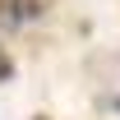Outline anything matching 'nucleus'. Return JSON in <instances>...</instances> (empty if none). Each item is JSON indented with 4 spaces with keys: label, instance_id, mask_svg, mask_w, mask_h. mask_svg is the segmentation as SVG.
<instances>
[{
    "label": "nucleus",
    "instance_id": "2",
    "mask_svg": "<svg viewBox=\"0 0 120 120\" xmlns=\"http://www.w3.org/2000/svg\"><path fill=\"white\" fill-rule=\"evenodd\" d=\"M37 120H46V116H37Z\"/></svg>",
    "mask_w": 120,
    "mask_h": 120
},
{
    "label": "nucleus",
    "instance_id": "1",
    "mask_svg": "<svg viewBox=\"0 0 120 120\" xmlns=\"http://www.w3.org/2000/svg\"><path fill=\"white\" fill-rule=\"evenodd\" d=\"M14 74V65H9V56H5V51H0V83H5V79Z\"/></svg>",
    "mask_w": 120,
    "mask_h": 120
}]
</instances>
